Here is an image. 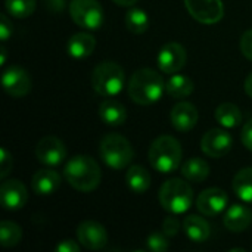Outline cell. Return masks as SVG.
<instances>
[{"mask_svg": "<svg viewBox=\"0 0 252 252\" xmlns=\"http://www.w3.org/2000/svg\"><path fill=\"white\" fill-rule=\"evenodd\" d=\"M63 177L71 188L87 193L100 185L102 171L99 164L92 157L75 155L66 162L63 168Z\"/></svg>", "mask_w": 252, "mask_h": 252, "instance_id": "cell-1", "label": "cell"}, {"mask_svg": "<svg viewBox=\"0 0 252 252\" xmlns=\"http://www.w3.org/2000/svg\"><path fill=\"white\" fill-rule=\"evenodd\" d=\"M127 90L134 103L148 106L157 103L162 97L165 92V81L159 72L151 68H142L131 75Z\"/></svg>", "mask_w": 252, "mask_h": 252, "instance_id": "cell-2", "label": "cell"}, {"mask_svg": "<svg viewBox=\"0 0 252 252\" xmlns=\"http://www.w3.org/2000/svg\"><path fill=\"white\" fill-rule=\"evenodd\" d=\"M183 151L180 142L173 136H159L157 137L149 148V164L154 170L162 174L173 173L179 168L182 162Z\"/></svg>", "mask_w": 252, "mask_h": 252, "instance_id": "cell-3", "label": "cell"}, {"mask_svg": "<svg viewBox=\"0 0 252 252\" xmlns=\"http://www.w3.org/2000/svg\"><path fill=\"white\" fill-rule=\"evenodd\" d=\"M126 84V74L120 63L112 61L100 62L92 72V87L103 97H114L121 93Z\"/></svg>", "mask_w": 252, "mask_h": 252, "instance_id": "cell-4", "label": "cell"}, {"mask_svg": "<svg viewBox=\"0 0 252 252\" xmlns=\"http://www.w3.org/2000/svg\"><path fill=\"white\" fill-rule=\"evenodd\" d=\"M99 154L102 161L112 170H124L130 167L134 151L131 143L121 134H106L99 145Z\"/></svg>", "mask_w": 252, "mask_h": 252, "instance_id": "cell-5", "label": "cell"}, {"mask_svg": "<svg viewBox=\"0 0 252 252\" xmlns=\"http://www.w3.org/2000/svg\"><path fill=\"white\" fill-rule=\"evenodd\" d=\"M159 204L170 214H185L193 202V192L188 182L170 179L159 189Z\"/></svg>", "mask_w": 252, "mask_h": 252, "instance_id": "cell-6", "label": "cell"}, {"mask_svg": "<svg viewBox=\"0 0 252 252\" xmlns=\"http://www.w3.org/2000/svg\"><path fill=\"white\" fill-rule=\"evenodd\" d=\"M69 15L78 27L89 31L99 30L105 22L103 7L97 0H71Z\"/></svg>", "mask_w": 252, "mask_h": 252, "instance_id": "cell-7", "label": "cell"}, {"mask_svg": "<svg viewBox=\"0 0 252 252\" xmlns=\"http://www.w3.org/2000/svg\"><path fill=\"white\" fill-rule=\"evenodd\" d=\"M188 12L201 24H217L224 16V6L221 0H185Z\"/></svg>", "mask_w": 252, "mask_h": 252, "instance_id": "cell-8", "label": "cell"}, {"mask_svg": "<svg viewBox=\"0 0 252 252\" xmlns=\"http://www.w3.org/2000/svg\"><path fill=\"white\" fill-rule=\"evenodd\" d=\"M1 86H3V90L9 96L24 97L31 90V78L24 68L18 65H10L9 68L3 71Z\"/></svg>", "mask_w": 252, "mask_h": 252, "instance_id": "cell-9", "label": "cell"}, {"mask_svg": "<svg viewBox=\"0 0 252 252\" xmlns=\"http://www.w3.org/2000/svg\"><path fill=\"white\" fill-rule=\"evenodd\" d=\"M186 61H188L186 49L180 43H176V41L164 44L157 58V63L159 69L165 74L179 72L186 65Z\"/></svg>", "mask_w": 252, "mask_h": 252, "instance_id": "cell-10", "label": "cell"}, {"mask_svg": "<svg viewBox=\"0 0 252 252\" xmlns=\"http://www.w3.org/2000/svg\"><path fill=\"white\" fill-rule=\"evenodd\" d=\"M35 158L47 167H56L65 161L66 148L61 139L46 136L35 146Z\"/></svg>", "mask_w": 252, "mask_h": 252, "instance_id": "cell-11", "label": "cell"}, {"mask_svg": "<svg viewBox=\"0 0 252 252\" xmlns=\"http://www.w3.org/2000/svg\"><path fill=\"white\" fill-rule=\"evenodd\" d=\"M233 148V137L223 128H213L207 131L201 140V149L211 158H221Z\"/></svg>", "mask_w": 252, "mask_h": 252, "instance_id": "cell-12", "label": "cell"}, {"mask_svg": "<svg viewBox=\"0 0 252 252\" xmlns=\"http://www.w3.org/2000/svg\"><path fill=\"white\" fill-rule=\"evenodd\" d=\"M77 238L80 244L89 251H99L108 244L106 229L94 220H86L80 223L77 229Z\"/></svg>", "mask_w": 252, "mask_h": 252, "instance_id": "cell-13", "label": "cell"}, {"mask_svg": "<svg viewBox=\"0 0 252 252\" xmlns=\"http://www.w3.org/2000/svg\"><path fill=\"white\" fill-rule=\"evenodd\" d=\"M229 198L224 190L219 188H210L199 193L196 199L198 211L205 217H217L227 208Z\"/></svg>", "mask_w": 252, "mask_h": 252, "instance_id": "cell-14", "label": "cell"}, {"mask_svg": "<svg viewBox=\"0 0 252 252\" xmlns=\"http://www.w3.org/2000/svg\"><path fill=\"white\" fill-rule=\"evenodd\" d=\"M0 199L3 207L9 211H16L24 208L28 199L25 185L16 179L3 182L0 186Z\"/></svg>", "mask_w": 252, "mask_h": 252, "instance_id": "cell-15", "label": "cell"}, {"mask_svg": "<svg viewBox=\"0 0 252 252\" xmlns=\"http://www.w3.org/2000/svg\"><path fill=\"white\" fill-rule=\"evenodd\" d=\"M170 120L173 127L177 131H190L198 120H199V112L196 109V106L190 102H179L173 106L171 114H170Z\"/></svg>", "mask_w": 252, "mask_h": 252, "instance_id": "cell-16", "label": "cell"}, {"mask_svg": "<svg viewBox=\"0 0 252 252\" xmlns=\"http://www.w3.org/2000/svg\"><path fill=\"white\" fill-rule=\"evenodd\" d=\"M223 221L229 232H233V233L245 232L252 223L251 210L242 204H235L226 210Z\"/></svg>", "mask_w": 252, "mask_h": 252, "instance_id": "cell-17", "label": "cell"}, {"mask_svg": "<svg viewBox=\"0 0 252 252\" xmlns=\"http://www.w3.org/2000/svg\"><path fill=\"white\" fill-rule=\"evenodd\" d=\"M61 186V176L55 170L43 168L38 170L31 179L32 190L40 196H49L55 193Z\"/></svg>", "mask_w": 252, "mask_h": 252, "instance_id": "cell-18", "label": "cell"}, {"mask_svg": "<svg viewBox=\"0 0 252 252\" xmlns=\"http://www.w3.org/2000/svg\"><path fill=\"white\" fill-rule=\"evenodd\" d=\"M96 49V40L89 32H77L69 37L66 43V52L74 59H84L89 58Z\"/></svg>", "mask_w": 252, "mask_h": 252, "instance_id": "cell-19", "label": "cell"}, {"mask_svg": "<svg viewBox=\"0 0 252 252\" xmlns=\"http://www.w3.org/2000/svg\"><path fill=\"white\" fill-rule=\"evenodd\" d=\"M99 117L108 126H123L127 120V109L121 102L106 97V100L99 105Z\"/></svg>", "mask_w": 252, "mask_h": 252, "instance_id": "cell-20", "label": "cell"}, {"mask_svg": "<svg viewBox=\"0 0 252 252\" xmlns=\"http://www.w3.org/2000/svg\"><path fill=\"white\" fill-rule=\"evenodd\" d=\"M183 230H185V235L192 242H196V244L208 241V238L211 235V227H210L208 221L195 214L188 216L183 220Z\"/></svg>", "mask_w": 252, "mask_h": 252, "instance_id": "cell-21", "label": "cell"}, {"mask_svg": "<svg viewBox=\"0 0 252 252\" xmlns=\"http://www.w3.org/2000/svg\"><path fill=\"white\" fill-rule=\"evenodd\" d=\"M151 182H152L151 174L145 167H142V165L128 167L127 173H126V183H127V188L133 193H136V195L145 193L151 188Z\"/></svg>", "mask_w": 252, "mask_h": 252, "instance_id": "cell-22", "label": "cell"}, {"mask_svg": "<svg viewBox=\"0 0 252 252\" xmlns=\"http://www.w3.org/2000/svg\"><path fill=\"white\" fill-rule=\"evenodd\" d=\"M165 92L173 99H183L192 94L193 92V81L188 75L182 74H171V77L165 81Z\"/></svg>", "mask_w": 252, "mask_h": 252, "instance_id": "cell-23", "label": "cell"}, {"mask_svg": "<svg viewBox=\"0 0 252 252\" xmlns=\"http://www.w3.org/2000/svg\"><path fill=\"white\" fill-rule=\"evenodd\" d=\"M182 174L186 180L193 183H202L210 176V165L205 159L190 158L182 167Z\"/></svg>", "mask_w": 252, "mask_h": 252, "instance_id": "cell-24", "label": "cell"}, {"mask_svg": "<svg viewBox=\"0 0 252 252\" xmlns=\"http://www.w3.org/2000/svg\"><path fill=\"white\" fill-rule=\"evenodd\" d=\"M233 192L236 196L247 204H252V167L242 168L233 177Z\"/></svg>", "mask_w": 252, "mask_h": 252, "instance_id": "cell-25", "label": "cell"}, {"mask_svg": "<svg viewBox=\"0 0 252 252\" xmlns=\"http://www.w3.org/2000/svg\"><path fill=\"white\" fill-rule=\"evenodd\" d=\"M216 120L224 128H235L242 123V112L235 103L226 102L216 109Z\"/></svg>", "mask_w": 252, "mask_h": 252, "instance_id": "cell-26", "label": "cell"}, {"mask_svg": "<svg viewBox=\"0 0 252 252\" xmlns=\"http://www.w3.org/2000/svg\"><path fill=\"white\" fill-rule=\"evenodd\" d=\"M126 27L133 34H143L149 28V16L143 9L130 7L126 13Z\"/></svg>", "mask_w": 252, "mask_h": 252, "instance_id": "cell-27", "label": "cell"}, {"mask_svg": "<svg viewBox=\"0 0 252 252\" xmlns=\"http://www.w3.org/2000/svg\"><path fill=\"white\" fill-rule=\"evenodd\" d=\"M22 239V230L21 227L9 220L1 221L0 224V244L4 248H13L16 247Z\"/></svg>", "mask_w": 252, "mask_h": 252, "instance_id": "cell-28", "label": "cell"}, {"mask_svg": "<svg viewBox=\"0 0 252 252\" xmlns=\"http://www.w3.org/2000/svg\"><path fill=\"white\" fill-rule=\"evenodd\" d=\"M4 7L10 16L22 19L32 15L35 10V0H4Z\"/></svg>", "mask_w": 252, "mask_h": 252, "instance_id": "cell-29", "label": "cell"}, {"mask_svg": "<svg viewBox=\"0 0 252 252\" xmlns=\"http://www.w3.org/2000/svg\"><path fill=\"white\" fill-rule=\"evenodd\" d=\"M148 248L154 252H164L170 248V244H168V236L162 232H155V233H151L148 241Z\"/></svg>", "mask_w": 252, "mask_h": 252, "instance_id": "cell-30", "label": "cell"}, {"mask_svg": "<svg viewBox=\"0 0 252 252\" xmlns=\"http://www.w3.org/2000/svg\"><path fill=\"white\" fill-rule=\"evenodd\" d=\"M13 167V158L9 154L6 148L0 149V179H6L7 174L12 171Z\"/></svg>", "mask_w": 252, "mask_h": 252, "instance_id": "cell-31", "label": "cell"}, {"mask_svg": "<svg viewBox=\"0 0 252 252\" xmlns=\"http://www.w3.org/2000/svg\"><path fill=\"white\" fill-rule=\"evenodd\" d=\"M174 216H176V214L168 216V217L164 220V223H162V232H164L168 238L176 236V235L179 233V229H180V221H179L177 217H174Z\"/></svg>", "mask_w": 252, "mask_h": 252, "instance_id": "cell-32", "label": "cell"}, {"mask_svg": "<svg viewBox=\"0 0 252 252\" xmlns=\"http://www.w3.org/2000/svg\"><path fill=\"white\" fill-rule=\"evenodd\" d=\"M241 50H242V55L252 61V28L251 30H247L242 37H241Z\"/></svg>", "mask_w": 252, "mask_h": 252, "instance_id": "cell-33", "label": "cell"}, {"mask_svg": "<svg viewBox=\"0 0 252 252\" xmlns=\"http://www.w3.org/2000/svg\"><path fill=\"white\" fill-rule=\"evenodd\" d=\"M0 16H1L0 18V38L3 43H6L13 32V25H12V21L7 18V15L3 13Z\"/></svg>", "mask_w": 252, "mask_h": 252, "instance_id": "cell-34", "label": "cell"}, {"mask_svg": "<svg viewBox=\"0 0 252 252\" xmlns=\"http://www.w3.org/2000/svg\"><path fill=\"white\" fill-rule=\"evenodd\" d=\"M241 140H242L244 146L252 152V118L248 123H245V126L242 127Z\"/></svg>", "mask_w": 252, "mask_h": 252, "instance_id": "cell-35", "label": "cell"}, {"mask_svg": "<svg viewBox=\"0 0 252 252\" xmlns=\"http://www.w3.org/2000/svg\"><path fill=\"white\" fill-rule=\"evenodd\" d=\"M56 252H78L80 251V245L75 241L71 239H63L62 242H59L56 245Z\"/></svg>", "mask_w": 252, "mask_h": 252, "instance_id": "cell-36", "label": "cell"}, {"mask_svg": "<svg viewBox=\"0 0 252 252\" xmlns=\"http://www.w3.org/2000/svg\"><path fill=\"white\" fill-rule=\"evenodd\" d=\"M46 3V9L52 10V12H62L65 7V0H44Z\"/></svg>", "mask_w": 252, "mask_h": 252, "instance_id": "cell-37", "label": "cell"}, {"mask_svg": "<svg viewBox=\"0 0 252 252\" xmlns=\"http://www.w3.org/2000/svg\"><path fill=\"white\" fill-rule=\"evenodd\" d=\"M115 4H120V6H123V7H131L133 4H136L137 3V0H112Z\"/></svg>", "mask_w": 252, "mask_h": 252, "instance_id": "cell-38", "label": "cell"}, {"mask_svg": "<svg viewBox=\"0 0 252 252\" xmlns=\"http://www.w3.org/2000/svg\"><path fill=\"white\" fill-rule=\"evenodd\" d=\"M245 92H247V94L252 97V72L247 77V80H245Z\"/></svg>", "mask_w": 252, "mask_h": 252, "instance_id": "cell-39", "label": "cell"}, {"mask_svg": "<svg viewBox=\"0 0 252 252\" xmlns=\"http://www.w3.org/2000/svg\"><path fill=\"white\" fill-rule=\"evenodd\" d=\"M6 58H7V50L4 46L0 47V65H4L6 63Z\"/></svg>", "mask_w": 252, "mask_h": 252, "instance_id": "cell-40", "label": "cell"}]
</instances>
